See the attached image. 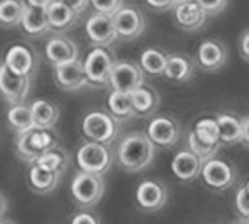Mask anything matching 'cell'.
Wrapping results in <instances>:
<instances>
[{
	"instance_id": "obj_1",
	"label": "cell",
	"mask_w": 249,
	"mask_h": 224,
	"mask_svg": "<svg viewBox=\"0 0 249 224\" xmlns=\"http://www.w3.org/2000/svg\"><path fill=\"white\" fill-rule=\"evenodd\" d=\"M155 148L144 133H130L118 146V163L128 173L142 171L153 163Z\"/></svg>"
},
{
	"instance_id": "obj_2",
	"label": "cell",
	"mask_w": 249,
	"mask_h": 224,
	"mask_svg": "<svg viewBox=\"0 0 249 224\" xmlns=\"http://www.w3.org/2000/svg\"><path fill=\"white\" fill-rule=\"evenodd\" d=\"M82 131L90 141L110 146L118 137L120 125L118 120L111 117L110 113L95 110L85 115L82 121Z\"/></svg>"
},
{
	"instance_id": "obj_3",
	"label": "cell",
	"mask_w": 249,
	"mask_h": 224,
	"mask_svg": "<svg viewBox=\"0 0 249 224\" xmlns=\"http://www.w3.org/2000/svg\"><path fill=\"white\" fill-rule=\"evenodd\" d=\"M115 63V53L108 50V47H95L83 62V70H85V77L88 80V86H107Z\"/></svg>"
},
{
	"instance_id": "obj_4",
	"label": "cell",
	"mask_w": 249,
	"mask_h": 224,
	"mask_svg": "<svg viewBox=\"0 0 249 224\" xmlns=\"http://www.w3.org/2000/svg\"><path fill=\"white\" fill-rule=\"evenodd\" d=\"M71 196L82 207H93L98 205L105 193V181L100 174L80 171L71 179Z\"/></svg>"
},
{
	"instance_id": "obj_5",
	"label": "cell",
	"mask_w": 249,
	"mask_h": 224,
	"mask_svg": "<svg viewBox=\"0 0 249 224\" xmlns=\"http://www.w3.org/2000/svg\"><path fill=\"white\" fill-rule=\"evenodd\" d=\"M77 163L80 170L91 174H105L113 163V155L108 145L88 141L80 146L77 153Z\"/></svg>"
},
{
	"instance_id": "obj_6",
	"label": "cell",
	"mask_w": 249,
	"mask_h": 224,
	"mask_svg": "<svg viewBox=\"0 0 249 224\" xmlns=\"http://www.w3.org/2000/svg\"><path fill=\"white\" fill-rule=\"evenodd\" d=\"M203 181L206 183L208 188L214 191H226L236 183V170L231 163L224 161L221 158H213L206 159L201 166V173Z\"/></svg>"
},
{
	"instance_id": "obj_7",
	"label": "cell",
	"mask_w": 249,
	"mask_h": 224,
	"mask_svg": "<svg viewBox=\"0 0 249 224\" xmlns=\"http://www.w3.org/2000/svg\"><path fill=\"white\" fill-rule=\"evenodd\" d=\"M146 135L150 138V141L155 146L160 148H171L179 141L181 137V125L175 117L170 115H161L156 117L148 123Z\"/></svg>"
},
{
	"instance_id": "obj_8",
	"label": "cell",
	"mask_w": 249,
	"mask_h": 224,
	"mask_svg": "<svg viewBox=\"0 0 249 224\" xmlns=\"http://www.w3.org/2000/svg\"><path fill=\"white\" fill-rule=\"evenodd\" d=\"M143 83L144 73L138 63L124 62V60L115 63L108 80V85L113 88V91H120V93H131Z\"/></svg>"
},
{
	"instance_id": "obj_9",
	"label": "cell",
	"mask_w": 249,
	"mask_h": 224,
	"mask_svg": "<svg viewBox=\"0 0 249 224\" xmlns=\"http://www.w3.org/2000/svg\"><path fill=\"white\" fill-rule=\"evenodd\" d=\"M32 78L22 77L7 69L5 63H0V93L12 105L23 103L30 93Z\"/></svg>"
},
{
	"instance_id": "obj_10",
	"label": "cell",
	"mask_w": 249,
	"mask_h": 224,
	"mask_svg": "<svg viewBox=\"0 0 249 224\" xmlns=\"http://www.w3.org/2000/svg\"><path fill=\"white\" fill-rule=\"evenodd\" d=\"M111 18H113L116 38L122 40L138 38L146 27L142 10H138L136 7H122L115 15H111Z\"/></svg>"
},
{
	"instance_id": "obj_11",
	"label": "cell",
	"mask_w": 249,
	"mask_h": 224,
	"mask_svg": "<svg viewBox=\"0 0 249 224\" xmlns=\"http://www.w3.org/2000/svg\"><path fill=\"white\" fill-rule=\"evenodd\" d=\"M3 63H5L7 69H10L14 73L32 78L35 71H37L38 57H37V52L32 49L30 45L17 43V45L10 47V49L7 50Z\"/></svg>"
},
{
	"instance_id": "obj_12",
	"label": "cell",
	"mask_w": 249,
	"mask_h": 224,
	"mask_svg": "<svg viewBox=\"0 0 249 224\" xmlns=\"http://www.w3.org/2000/svg\"><path fill=\"white\" fill-rule=\"evenodd\" d=\"M55 83L65 91H77L88 86L83 63L77 58L62 65H55Z\"/></svg>"
},
{
	"instance_id": "obj_13",
	"label": "cell",
	"mask_w": 249,
	"mask_h": 224,
	"mask_svg": "<svg viewBox=\"0 0 249 224\" xmlns=\"http://www.w3.org/2000/svg\"><path fill=\"white\" fill-rule=\"evenodd\" d=\"M199 69L204 71H218L226 65L228 62V49L223 42L214 38L204 40L199 45L198 55H196Z\"/></svg>"
},
{
	"instance_id": "obj_14",
	"label": "cell",
	"mask_w": 249,
	"mask_h": 224,
	"mask_svg": "<svg viewBox=\"0 0 249 224\" xmlns=\"http://www.w3.org/2000/svg\"><path fill=\"white\" fill-rule=\"evenodd\" d=\"M87 37L95 47H108L116 40V32L113 25V18L110 15L93 14L87 20Z\"/></svg>"
},
{
	"instance_id": "obj_15",
	"label": "cell",
	"mask_w": 249,
	"mask_h": 224,
	"mask_svg": "<svg viewBox=\"0 0 249 224\" xmlns=\"http://www.w3.org/2000/svg\"><path fill=\"white\" fill-rule=\"evenodd\" d=\"M168 190L163 183L146 179L136 188V203L144 211H158L166 205Z\"/></svg>"
},
{
	"instance_id": "obj_16",
	"label": "cell",
	"mask_w": 249,
	"mask_h": 224,
	"mask_svg": "<svg viewBox=\"0 0 249 224\" xmlns=\"http://www.w3.org/2000/svg\"><path fill=\"white\" fill-rule=\"evenodd\" d=\"M175 9V20L184 30H199L206 22L208 15L204 10L196 3V0H186V2H176Z\"/></svg>"
},
{
	"instance_id": "obj_17",
	"label": "cell",
	"mask_w": 249,
	"mask_h": 224,
	"mask_svg": "<svg viewBox=\"0 0 249 224\" xmlns=\"http://www.w3.org/2000/svg\"><path fill=\"white\" fill-rule=\"evenodd\" d=\"M201 166L203 161L195 153H191L190 150H183L179 153H176L171 161L173 174L184 183L198 178L199 173H201Z\"/></svg>"
},
{
	"instance_id": "obj_18",
	"label": "cell",
	"mask_w": 249,
	"mask_h": 224,
	"mask_svg": "<svg viewBox=\"0 0 249 224\" xmlns=\"http://www.w3.org/2000/svg\"><path fill=\"white\" fill-rule=\"evenodd\" d=\"M62 173L60 171L48 170L45 166H40L32 163L29 170V185L32 191L37 194H48L58 186Z\"/></svg>"
},
{
	"instance_id": "obj_19",
	"label": "cell",
	"mask_w": 249,
	"mask_h": 224,
	"mask_svg": "<svg viewBox=\"0 0 249 224\" xmlns=\"http://www.w3.org/2000/svg\"><path fill=\"white\" fill-rule=\"evenodd\" d=\"M45 53L50 63L55 65H62V63L71 62V60L78 58V47L75 45L73 40L67 37H53L48 40L45 45Z\"/></svg>"
},
{
	"instance_id": "obj_20",
	"label": "cell",
	"mask_w": 249,
	"mask_h": 224,
	"mask_svg": "<svg viewBox=\"0 0 249 224\" xmlns=\"http://www.w3.org/2000/svg\"><path fill=\"white\" fill-rule=\"evenodd\" d=\"M131 103H133L135 117H151L160 106V95L155 88L143 85L131 91Z\"/></svg>"
},
{
	"instance_id": "obj_21",
	"label": "cell",
	"mask_w": 249,
	"mask_h": 224,
	"mask_svg": "<svg viewBox=\"0 0 249 224\" xmlns=\"http://www.w3.org/2000/svg\"><path fill=\"white\" fill-rule=\"evenodd\" d=\"M193 73H195V62L183 53H171L166 58V67H164L163 75L170 82L184 83L188 82Z\"/></svg>"
},
{
	"instance_id": "obj_22",
	"label": "cell",
	"mask_w": 249,
	"mask_h": 224,
	"mask_svg": "<svg viewBox=\"0 0 249 224\" xmlns=\"http://www.w3.org/2000/svg\"><path fill=\"white\" fill-rule=\"evenodd\" d=\"M45 12H47L50 30H58V32L68 30L70 27H73L78 20L77 12H73L70 7H67L65 3H62L60 0H53L45 9Z\"/></svg>"
},
{
	"instance_id": "obj_23",
	"label": "cell",
	"mask_w": 249,
	"mask_h": 224,
	"mask_svg": "<svg viewBox=\"0 0 249 224\" xmlns=\"http://www.w3.org/2000/svg\"><path fill=\"white\" fill-rule=\"evenodd\" d=\"M20 27L29 37H42L47 32H50L45 9H37V7H30L25 3V10H23L22 20H20Z\"/></svg>"
},
{
	"instance_id": "obj_24",
	"label": "cell",
	"mask_w": 249,
	"mask_h": 224,
	"mask_svg": "<svg viewBox=\"0 0 249 224\" xmlns=\"http://www.w3.org/2000/svg\"><path fill=\"white\" fill-rule=\"evenodd\" d=\"M30 111L35 128H55L60 118V108L50 100H35Z\"/></svg>"
},
{
	"instance_id": "obj_25",
	"label": "cell",
	"mask_w": 249,
	"mask_h": 224,
	"mask_svg": "<svg viewBox=\"0 0 249 224\" xmlns=\"http://www.w3.org/2000/svg\"><path fill=\"white\" fill-rule=\"evenodd\" d=\"M218 123V135L221 145H234L243 143V128H241V118L232 115L223 113L216 118Z\"/></svg>"
},
{
	"instance_id": "obj_26",
	"label": "cell",
	"mask_w": 249,
	"mask_h": 224,
	"mask_svg": "<svg viewBox=\"0 0 249 224\" xmlns=\"http://www.w3.org/2000/svg\"><path fill=\"white\" fill-rule=\"evenodd\" d=\"M25 2L23 0H0V27L14 29L20 25Z\"/></svg>"
},
{
	"instance_id": "obj_27",
	"label": "cell",
	"mask_w": 249,
	"mask_h": 224,
	"mask_svg": "<svg viewBox=\"0 0 249 224\" xmlns=\"http://www.w3.org/2000/svg\"><path fill=\"white\" fill-rule=\"evenodd\" d=\"M7 121L12 130L18 133H23V131H29L34 126V121H32V111L30 106L25 105V103H17V105H12L7 111Z\"/></svg>"
},
{
	"instance_id": "obj_28",
	"label": "cell",
	"mask_w": 249,
	"mask_h": 224,
	"mask_svg": "<svg viewBox=\"0 0 249 224\" xmlns=\"http://www.w3.org/2000/svg\"><path fill=\"white\" fill-rule=\"evenodd\" d=\"M108 108H110V115L116 120H128L135 117L131 93L111 91V95L108 97Z\"/></svg>"
},
{
	"instance_id": "obj_29",
	"label": "cell",
	"mask_w": 249,
	"mask_h": 224,
	"mask_svg": "<svg viewBox=\"0 0 249 224\" xmlns=\"http://www.w3.org/2000/svg\"><path fill=\"white\" fill-rule=\"evenodd\" d=\"M168 53H164L160 49H146L140 57V69L143 73L150 75H163L164 67H166Z\"/></svg>"
},
{
	"instance_id": "obj_30",
	"label": "cell",
	"mask_w": 249,
	"mask_h": 224,
	"mask_svg": "<svg viewBox=\"0 0 249 224\" xmlns=\"http://www.w3.org/2000/svg\"><path fill=\"white\" fill-rule=\"evenodd\" d=\"M67 163H68V156L60 146L55 148V150L47 151V153H43L42 156H38L35 159V165L45 166L48 170L60 171V173H63V170L67 168Z\"/></svg>"
},
{
	"instance_id": "obj_31",
	"label": "cell",
	"mask_w": 249,
	"mask_h": 224,
	"mask_svg": "<svg viewBox=\"0 0 249 224\" xmlns=\"http://www.w3.org/2000/svg\"><path fill=\"white\" fill-rule=\"evenodd\" d=\"M219 148H221V145H210V143H204L203 139H199L196 137V133L193 130L190 131V135H188V150L198 156L203 163L206 161V159L213 158V156H216V153L219 151Z\"/></svg>"
},
{
	"instance_id": "obj_32",
	"label": "cell",
	"mask_w": 249,
	"mask_h": 224,
	"mask_svg": "<svg viewBox=\"0 0 249 224\" xmlns=\"http://www.w3.org/2000/svg\"><path fill=\"white\" fill-rule=\"evenodd\" d=\"M196 137L203 139L204 143H210V145H221L219 143V135H218V123L216 118H203L196 123L195 130Z\"/></svg>"
},
{
	"instance_id": "obj_33",
	"label": "cell",
	"mask_w": 249,
	"mask_h": 224,
	"mask_svg": "<svg viewBox=\"0 0 249 224\" xmlns=\"http://www.w3.org/2000/svg\"><path fill=\"white\" fill-rule=\"evenodd\" d=\"M93 9L103 15H115L123 7V0H90Z\"/></svg>"
},
{
	"instance_id": "obj_34",
	"label": "cell",
	"mask_w": 249,
	"mask_h": 224,
	"mask_svg": "<svg viewBox=\"0 0 249 224\" xmlns=\"http://www.w3.org/2000/svg\"><path fill=\"white\" fill-rule=\"evenodd\" d=\"M249 185L248 183H243L241 188L236 193V209L239 211L241 218L243 219H248L249 216Z\"/></svg>"
},
{
	"instance_id": "obj_35",
	"label": "cell",
	"mask_w": 249,
	"mask_h": 224,
	"mask_svg": "<svg viewBox=\"0 0 249 224\" xmlns=\"http://www.w3.org/2000/svg\"><path fill=\"white\" fill-rule=\"evenodd\" d=\"M196 3L201 7L206 15H218L219 12L224 10L228 0H196Z\"/></svg>"
},
{
	"instance_id": "obj_36",
	"label": "cell",
	"mask_w": 249,
	"mask_h": 224,
	"mask_svg": "<svg viewBox=\"0 0 249 224\" xmlns=\"http://www.w3.org/2000/svg\"><path fill=\"white\" fill-rule=\"evenodd\" d=\"M71 224H102L100 223V218L90 211H82L77 216H73L71 219Z\"/></svg>"
},
{
	"instance_id": "obj_37",
	"label": "cell",
	"mask_w": 249,
	"mask_h": 224,
	"mask_svg": "<svg viewBox=\"0 0 249 224\" xmlns=\"http://www.w3.org/2000/svg\"><path fill=\"white\" fill-rule=\"evenodd\" d=\"M146 3L151 7V9L158 10V12H164L170 10L176 5V0H146Z\"/></svg>"
},
{
	"instance_id": "obj_38",
	"label": "cell",
	"mask_w": 249,
	"mask_h": 224,
	"mask_svg": "<svg viewBox=\"0 0 249 224\" xmlns=\"http://www.w3.org/2000/svg\"><path fill=\"white\" fill-rule=\"evenodd\" d=\"M239 55L243 60H249V32L248 29L241 34V38H239Z\"/></svg>"
},
{
	"instance_id": "obj_39",
	"label": "cell",
	"mask_w": 249,
	"mask_h": 224,
	"mask_svg": "<svg viewBox=\"0 0 249 224\" xmlns=\"http://www.w3.org/2000/svg\"><path fill=\"white\" fill-rule=\"evenodd\" d=\"M60 2L65 3L67 7H70V9L73 12H77L78 15L90 5V0H60Z\"/></svg>"
},
{
	"instance_id": "obj_40",
	"label": "cell",
	"mask_w": 249,
	"mask_h": 224,
	"mask_svg": "<svg viewBox=\"0 0 249 224\" xmlns=\"http://www.w3.org/2000/svg\"><path fill=\"white\" fill-rule=\"evenodd\" d=\"M53 0H27V5L30 7H37V9H47Z\"/></svg>"
},
{
	"instance_id": "obj_41",
	"label": "cell",
	"mask_w": 249,
	"mask_h": 224,
	"mask_svg": "<svg viewBox=\"0 0 249 224\" xmlns=\"http://www.w3.org/2000/svg\"><path fill=\"white\" fill-rule=\"evenodd\" d=\"M248 125H249L248 117L241 118V128H243V143H244V145H248V139H249V137H248Z\"/></svg>"
},
{
	"instance_id": "obj_42",
	"label": "cell",
	"mask_w": 249,
	"mask_h": 224,
	"mask_svg": "<svg viewBox=\"0 0 249 224\" xmlns=\"http://www.w3.org/2000/svg\"><path fill=\"white\" fill-rule=\"evenodd\" d=\"M7 206H9V203H7V198L2 193H0V218H2V216L7 213Z\"/></svg>"
},
{
	"instance_id": "obj_43",
	"label": "cell",
	"mask_w": 249,
	"mask_h": 224,
	"mask_svg": "<svg viewBox=\"0 0 249 224\" xmlns=\"http://www.w3.org/2000/svg\"><path fill=\"white\" fill-rule=\"evenodd\" d=\"M0 224H15V223L9 221V219H2V218H0Z\"/></svg>"
},
{
	"instance_id": "obj_44",
	"label": "cell",
	"mask_w": 249,
	"mask_h": 224,
	"mask_svg": "<svg viewBox=\"0 0 249 224\" xmlns=\"http://www.w3.org/2000/svg\"><path fill=\"white\" fill-rule=\"evenodd\" d=\"M236 224H248V219H241V221L236 223Z\"/></svg>"
},
{
	"instance_id": "obj_45",
	"label": "cell",
	"mask_w": 249,
	"mask_h": 224,
	"mask_svg": "<svg viewBox=\"0 0 249 224\" xmlns=\"http://www.w3.org/2000/svg\"><path fill=\"white\" fill-rule=\"evenodd\" d=\"M176 2H186V0H176Z\"/></svg>"
}]
</instances>
